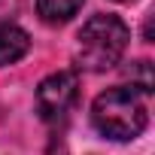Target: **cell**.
<instances>
[{"label":"cell","mask_w":155,"mask_h":155,"mask_svg":"<svg viewBox=\"0 0 155 155\" xmlns=\"http://www.w3.org/2000/svg\"><path fill=\"white\" fill-rule=\"evenodd\" d=\"M116 3H134V0H116Z\"/></svg>","instance_id":"7"},{"label":"cell","mask_w":155,"mask_h":155,"mask_svg":"<svg viewBox=\"0 0 155 155\" xmlns=\"http://www.w3.org/2000/svg\"><path fill=\"white\" fill-rule=\"evenodd\" d=\"M85 0H37V15L46 25H64L82 9Z\"/></svg>","instance_id":"5"},{"label":"cell","mask_w":155,"mask_h":155,"mask_svg":"<svg viewBox=\"0 0 155 155\" xmlns=\"http://www.w3.org/2000/svg\"><path fill=\"white\" fill-rule=\"evenodd\" d=\"M76 101H79V76L73 70H58L46 76L37 88V113L49 125L64 122L76 107Z\"/></svg>","instance_id":"3"},{"label":"cell","mask_w":155,"mask_h":155,"mask_svg":"<svg viewBox=\"0 0 155 155\" xmlns=\"http://www.w3.org/2000/svg\"><path fill=\"white\" fill-rule=\"evenodd\" d=\"M128 40H131V31L119 15L97 12L82 25L79 37H76V64L91 73H104L122 61Z\"/></svg>","instance_id":"2"},{"label":"cell","mask_w":155,"mask_h":155,"mask_svg":"<svg viewBox=\"0 0 155 155\" xmlns=\"http://www.w3.org/2000/svg\"><path fill=\"white\" fill-rule=\"evenodd\" d=\"M91 122L104 137H110L116 143H128V140H134L146 131L149 94L134 88V85L107 88L91 104Z\"/></svg>","instance_id":"1"},{"label":"cell","mask_w":155,"mask_h":155,"mask_svg":"<svg viewBox=\"0 0 155 155\" xmlns=\"http://www.w3.org/2000/svg\"><path fill=\"white\" fill-rule=\"evenodd\" d=\"M31 49V37L12 25V21H0V67L15 64L18 58H25Z\"/></svg>","instance_id":"4"},{"label":"cell","mask_w":155,"mask_h":155,"mask_svg":"<svg viewBox=\"0 0 155 155\" xmlns=\"http://www.w3.org/2000/svg\"><path fill=\"white\" fill-rule=\"evenodd\" d=\"M128 76H131V85H134V88L152 94V64H149V61H137V64H131Z\"/></svg>","instance_id":"6"}]
</instances>
